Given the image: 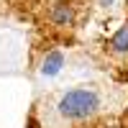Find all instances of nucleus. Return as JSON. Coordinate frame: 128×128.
Segmentation results:
<instances>
[{"mask_svg": "<svg viewBox=\"0 0 128 128\" xmlns=\"http://www.w3.org/2000/svg\"><path fill=\"white\" fill-rule=\"evenodd\" d=\"M95 110H98V95L92 90H72L59 100V113L72 120L87 118Z\"/></svg>", "mask_w": 128, "mask_h": 128, "instance_id": "nucleus-1", "label": "nucleus"}, {"mask_svg": "<svg viewBox=\"0 0 128 128\" xmlns=\"http://www.w3.org/2000/svg\"><path fill=\"white\" fill-rule=\"evenodd\" d=\"M64 67V56H62V51H51V54L44 59V67H41V74L44 77H54V74H59Z\"/></svg>", "mask_w": 128, "mask_h": 128, "instance_id": "nucleus-2", "label": "nucleus"}, {"mask_svg": "<svg viewBox=\"0 0 128 128\" xmlns=\"http://www.w3.org/2000/svg\"><path fill=\"white\" fill-rule=\"evenodd\" d=\"M51 16H54V20H56V23H62V26H69L72 20H74V13H72L69 5H56Z\"/></svg>", "mask_w": 128, "mask_h": 128, "instance_id": "nucleus-3", "label": "nucleus"}, {"mask_svg": "<svg viewBox=\"0 0 128 128\" xmlns=\"http://www.w3.org/2000/svg\"><path fill=\"white\" fill-rule=\"evenodd\" d=\"M110 44H113V49H115V51H128V28H120L118 34L113 36Z\"/></svg>", "mask_w": 128, "mask_h": 128, "instance_id": "nucleus-4", "label": "nucleus"}, {"mask_svg": "<svg viewBox=\"0 0 128 128\" xmlns=\"http://www.w3.org/2000/svg\"><path fill=\"white\" fill-rule=\"evenodd\" d=\"M100 5H105V8H108V5H113V0H100Z\"/></svg>", "mask_w": 128, "mask_h": 128, "instance_id": "nucleus-5", "label": "nucleus"}]
</instances>
